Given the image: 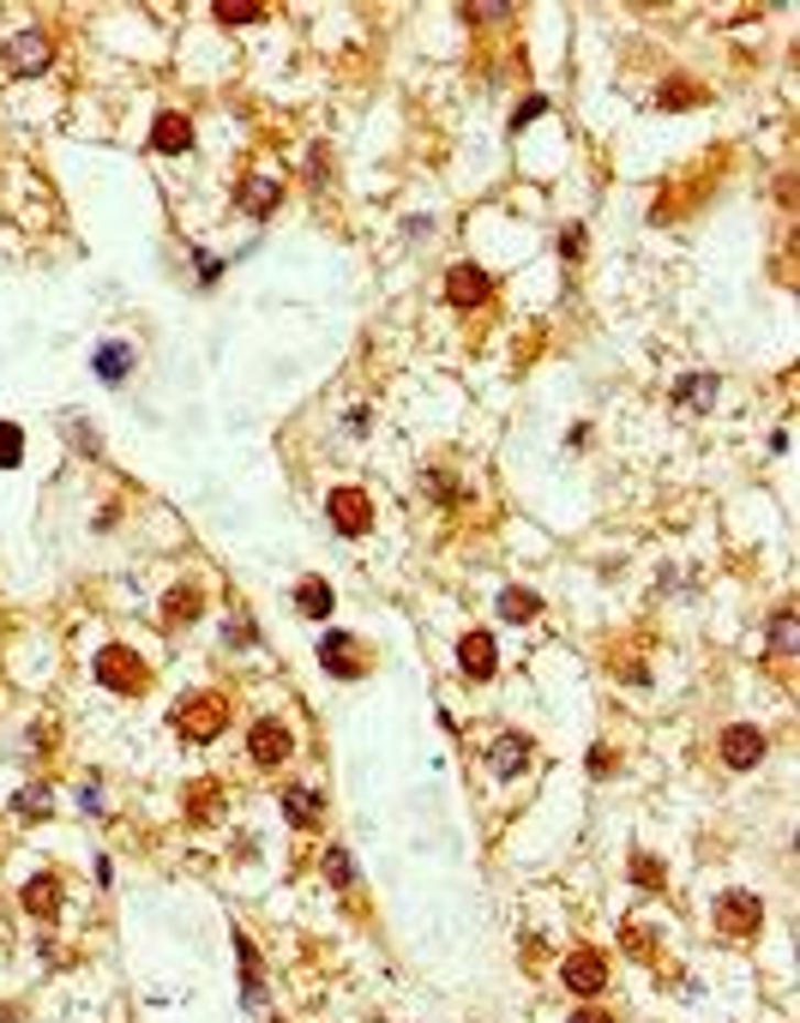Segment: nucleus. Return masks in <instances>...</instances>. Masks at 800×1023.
I'll list each match as a JSON object with an SVG mask.
<instances>
[{"label":"nucleus","mask_w":800,"mask_h":1023,"mask_svg":"<svg viewBox=\"0 0 800 1023\" xmlns=\"http://www.w3.org/2000/svg\"><path fill=\"white\" fill-rule=\"evenodd\" d=\"M169 723H175L187 740H217V735L229 728V698H223V693H187V698L169 711Z\"/></svg>","instance_id":"obj_1"},{"label":"nucleus","mask_w":800,"mask_h":1023,"mask_svg":"<svg viewBox=\"0 0 800 1023\" xmlns=\"http://www.w3.org/2000/svg\"><path fill=\"white\" fill-rule=\"evenodd\" d=\"M97 681L109 686V693H145L151 669H145V662H139L127 645H102V650H97Z\"/></svg>","instance_id":"obj_2"},{"label":"nucleus","mask_w":800,"mask_h":1023,"mask_svg":"<svg viewBox=\"0 0 800 1023\" xmlns=\"http://www.w3.org/2000/svg\"><path fill=\"white\" fill-rule=\"evenodd\" d=\"M716 927H722V939H753V933L765 927V903H758L753 891H722L716 898Z\"/></svg>","instance_id":"obj_3"},{"label":"nucleus","mask_w":800,"mask_h":1023,"mask_svg":"<svg viewBox=\"0 0 800 1023\" xmlns=\"http://www.w3.org/2000/svg\"><path fill=\"white\" fill-rule=\"evenodd\" d=\"M248 752H253V765H260V771H277V765L295 752V740H289V728H283L277 716H260V723H253V735H248Z\"/></svg>","instance_id":"obj_4"},{"label":"nucleus","mask_w":800,"mask_h":1023,"mask_svg":"<svg viewBox=\"0 0 800 1023\" xmlns=\"http://www.w3.org/2000/svg\"><path fill=\"white\" fill-rule=\"evenodd\" d=\"M326 512H331V524H338L343 536H368L373 530V494H361V488L326 494Z\"/></svg>","instance_id":"obj_5"},{"label":"nucleus","mask_w":800,"mask_h":1023,"mask_svg":"<svg viewBox=\"0 0 800 1023\" xmlns=\"http://www.w3.org/2000/svg\"><path fill=\"white\" fill-rule=\"evenodd\" d=\"M48 61H55V48H48L43 31H19L7 43V73H19V79H31V73H48Z\"/></svg>","instance_id":"obj_6"},{"label":"nucleus","mask_w":800,"mask_h":1023,"mask_svg":"<svg viewBox=\"0 0 800 1023\" xmlns=\"http://www.w3.org/2000/svg\"><path fill=\"white\" fill-rule=\"evenodd\" d=\"M758 759H765V735H758L753 723L722 728V765H728V771H753Z\"/></svg>","instance_id":"obj_7"},{"label":"nucleus","mask_w":800,"mask_h":1023,"mask_svg":"<svg viewBox=\"0 0 800 1023\" xmlns=\"http://www.w3.org/2000/svg\"><path fill=\"white\" fill-rule=\"evenodd\" d=\"M319 662H326L338 681H355V674L368 669V657H361L355 632H326V638H319Z\"/></svg>","instance_id":"obj_8"},{"label":"nucleus","mask_w":800,"mask_h":1023,"mask_svg":"<svg viewBox=\"0 0 800 1023\" xmlns=\"http://www.w3.org/2000/svg\"><path fill=\"white\" fill-rule=\"evenodd\" d=\"M560 976H566V988H572V993H584V1000H590V993L609 988V957H602V952H572Z\"/></svg>","instance_id":"obj_9"},{"label":"nucleus","mask_w":800,"mask_h":1023,"mask_svg":"<svg viewBox=\"0 0 800 1023\" xmlns=\"http://www.w3.org/2000/svg\"><path fill=\"white\" fill-rule=\"evenodd\" d=\"M283 818H289L295 831L326 825V795H319L314 783H289V789H283Z\"/></svg>","instance_id":"obj_10"},{"label":"nucleus","mask_w":800,"mask_h":1023,"mask_svg":"<svg viewBox=\"0 0 800 1023\" xmlns=\"http://www.w3.org/2000/svg\"><path fill=\"white\" fill-rule=\"evenodd\" d=\"M487 296H494L487 272H475V265H451V272H446V301L451 307H482Z\"/></svg>","instance_id":"obj_11"},{"label":"nucleus","mask_w":800,"mask_h":1023,"mask_svg":"<svg viewBox=\"0 0 800 1023\" xmlns=\"http://www.w3.org/2000/svg\"><path fill=\"white\" fill-rule=\"evenodd\" d=\"M458 669L470 674V681H487V674L500 669L494 638H487V632H463V638H458Z\"/></svg>","instance_id":"obj_12"},{"label":"nucleus","mask_w":800,"mask_h":1023,"mask_svg":"<svg viewBox=\"0 0 800 1023\" xmlns=\"http://www.w3.org/2000/svg\"><path fill=\"white\" fill-rule=\"evenodd\" d=\"M235 205L248 217H271L283 205V187H277V175H248V182L235 187Z\"/></svg>","instance_id":"obj_13"},{"label":"nucleus","mask_w":800,"mask_h":1023,"mask_svg":"<svg viewBox=\"0 0 800 1023\" xmlns=\"http://www.w3.org/2000/svg\"><path fill=\"white\" fill-rule=\"evenodd\" d=\"M151 145L163 151V157H180V151H193V121L180 109H163L157 127H151Z\"/></svg>","instance_id":"obj_14"},{"label":"nucleus","mask_w":800,"mask_h":1023,"mask_svg":"<svg viewBox=\"0 0 800 1023\" xmlns=\"http://www.w3.org/2000/svg\"><path fill=\"white\" fill-rule=\"evenodd\" d=\"M530 735H500L494 740V752H487V765H494V777H500V783H512V777H518L524 771V765H530Z\"/></svg>","instance_id":"obj_15"},{"label":"nucleus","mask_w":800,"mask_h":1023,"mask_svg":"<svg viewBox=\"0 0 800 1023\" xmlns=\"http://www.w3.org/2000/svg\"><path fill=\"white\" fill-rule=\"evenodd\" d=\"M19 903H24V915H36V921H55V915H61V886H55V873H36V879H24Z\"/></svg>","instance_id":"obj_16"},{"label":"nucleus","mask_w":800,"mask_h":1023,"mask_svg":"<svg viewBox=\"0 0 800 1023\" xmlns=\"http://www.w3.org/2000/svg\"><path fill=\"white\" fill-rule=\"evenodd\" d=\"M235 957H241V1000L265 1005V969H260V952H253L248 933H235Z\"/></svg>","instance_id":"obj_17"},{"label":"nucleus","mask_w":800,"mask_h":1023,"mask_svg":"<svg viewBox=\"0 0 800 1023\" xmlns=\"http://www.w3.org/2000/svg\"><path fill=\"white\" fill-rule=\"evenodd\" d=\"M331 603H338V596H331L326 579H302V584H295V608H302L307 620H326Z\"/></svg>","instance_id":"obj_18"},{"label":"nucleus","mask_w":800,"mask_h":1023,"mask_svg":"<svg viewBox=\"0 0 800 1023\" xmlns=\"http://www.w3.org/2000/svg\"><path fill=\"white\" fill-rule=\"evenodd\" d=\"M127 374H133V350H127V343H102V350H97V380L121 386Z\"/></svg>","instance_id":"obj_19"},{"label":"nucleus","mask_w":800,"mask_h":1023,"mask_svg":"<svg viewBox=\"0 0 800 1023\" xmlns=\"http://www.w3.org/2000/svg\"><path fill=\"white\" fill-rule=\"evenodd\" d=\"M199 608H205V596H199V584H175L169 591V603H163V620H199Z\"/></svg>","instance_id":"obj_20"},{"label":"nucleus","mask_w":800,"mask_h":1023,"mask_svg":"<svg viewBox=\"0 0 800 1023\" xmlns=\"http://www.w3.org/2000/svg\"><path fill=\"white\" fill-rule=\"evenodd\" d=\"M716 392H722V380H716V374H687V380L675 386V398H680V404H692V409H704V404H716Z\"/></svg>","instance_id":"obj_21"},{"label":"nucleus","mask_w":800,"mask_h":1023,"mask_svg":"<svg viewBox=\"0 0 800 1023\" xmlns=\"http://www.w3.org/2000/svg\"><path fill=\"white\" fill-rule=\"evenodd\" d=\"M265 0H223V7H217V19H223V24H260L265 19Z\"/></svg>","instance_id":"obj_22"},{"label":"nucleus","mask_w":800,"mask_h":1023,"mask_svg":"<svg viewBox=\"0 0 800 1023\" xmlns=\"http://www.w3.org/2000/svg\"><path fill=\"white\" fill-rule=\"evenodd\" d=\"M326 879H331L338 891H350V886H355V861H350L343 849H326Z\"/></svg>","instance_id":"obj_23"},{"label":"nucleus","mask_w":800,"mask_h":1023,"mask_svg":"<svg viewBox=\"0 0 800 1023\" xmlns=\"http://www.w3.org/2000/svg\"><path fill=\"white\" fill-rule=\"evenodd\" d=\"M536 596L530 591H506V596H500V614H506V620H536Z\"/></svg>","instance_id":"obj_24"},{"label":"nucleus","mask_w":800,"mask_h":1023,"mask_svg":"<svg viewBox=\"0 0 800 1023\" xmlns=\"http://www.w3.org/2000/svg\"><path fill=\"white\" fill-rule=\"evenodd\" d=\"M770 650H794V608H777V620H770Z\"/></svg>","instance_id":"obj_25"},{"label":"nucleus","mask_w":800,"mask_h":1023,"mask_svg":"<svg viewBox=\"0 0 800 1023\" xmlns=\"http://www.w3.org/2000/svg\"><path fill=\"white\" fill-rule=\"evenodd\" d=\"M632 879H638L644 891H662V886H668V879H662V867H656L650 855H632Z\"/></svg>","instance_id":"obj_26"},{"label":"nucleus","mask_w":800,"mask_h":1023,"mask_svg":"<svg viewBox=\"0 0 800 1023\" xmlns=\"http://www.w3.org/2000/svg\"><path fill=\"white\" fill-rule=\"evenodd\" d=\"M19 446H24V433L12 428V421H0V470H12V464H19Z\"/></svg>","instance_id":"obj_27"},{"label":"nucleus","mask_w":800,"mask_h":1023,"mask_svg":"<svg viewBox=\"0 0 800 1023\" xmlns=\"http://www.w3.org/2000/svg\"><path fill=\"white\" fill-rule=\"evenodd\" d=\"M48 801H55V795H48V783H31V789L19 795V813H24V818H31V813H48Z\"/></svg>","instance_id":"obj_28"},{"label":"nucleus","mask_w":800,"mask_h":1023,"mask_svg":"<svg viewBox=\"0 0 800 1023\" xmlns=\"http://www.w3.org/2000/svg\"><path fill=\"white\" fill-rule=\"evenodd\" d=\"M428 488H434V501H458V476H446V470H434Z\"/></svg>","instance_id":"obj_29"},{"label":"nucleus","mask_w":800,"mask_h":1023,"mask_svg":"<svg viewBox=\"0 0 800 1023\" xmlns=\"http://www.w3.org/2000/svg\"><path fill=\"white\" fill-rule=\"evenodd\" d=\"M626 945H632V952H650V927H644V921H632V927H626Z\"/></svg>","instance_id":"obj_30"},{"label":"nucleus","mask_w":800,"mask_h":1023,"mask_svg":"<svg viewBox=\"0 0 800 1023\" xmlns=\"http://www.w3.org/2000/svg\"><path fill=\"white\" fill-rule=\"evenodd\" d=\"M578 248H584V229H566V235H560V253H566V260H578Z\"/></svg>","instance_id":"obj_31"},{"label":"nucleus","mask_w":800,"mask_h":1023,"mask_svg":"<svg viewBox=\"0 0 800 1023\" xmlns=\"http://www.w3.org/2000/svg\"><path fill=\"white\" fill-rule=\"evenodd\" d=\"M67 433L79 440V452H97V433H90V428H79V421H67Z\"/></svg>","instance_id":"obj_32"},{"label":"nucleus","mask_w":800,"mask_h":1023,"mask_svg":"<svg viewBox=\"0 0 800 1023\" xmlns=\"http://www.w3.org/2000/svg\"><path fill=\"white\" fill-rule=\"evenodd\" d=\"M541 109H548V102H541V97H530V102H524V109H518V114H512V127H524V121H536V114H541Z\"/></svg>","instance_id":"obj_33"},{"label":"nucleus","mask_w":800,"mask_h":1023,"mask_svg":"<svg viewBox=\"0 0 800 1023\" xmlns=\"http://www.w3.org/2000/svg\"><path fill=\"white\" fill-rule=\"evenodd\" d=\"M572 1023H614V1018H609V1012H596V1005H584V1012H578Z\"/></svg>","instance_id":"obj_34"}]
</instances>
